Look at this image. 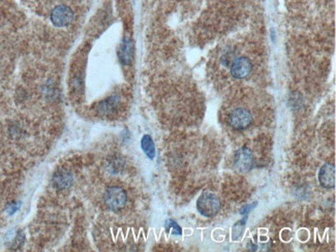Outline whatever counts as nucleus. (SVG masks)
Returning a JSON list of instances; mask_svg holds the SVG:
<instances>
[{"instance_id":"obj_12","label":"nucleus","mask_w":336,"mask_h":252,"mask_svg":"<svg viewBox=\"0 0 336 252\" xmlns=\"http://www.w3.org/2000/svg\"><path fill=\"white\" fill-rule=\"evenodd\" d=\"M165 228H166V230L168 232H172L173 235H176V236H181L182 235L181 228L178 226V223H176L172 219H169V220L166 222Z\"/></svg>"},{"instance_id":"obj_11","label":"nucleus","mask_w":336,"mask_h":252,"mask_svg":"<svg viewBox=\"0 0 336 252\" xmlns=\"http://www.w3.org/2000/svg\"><path fill=\"white\" fill-rule=\"evenodd\" d=\"M141 147L143 152L149 160H154L155 157V145L152 137L149 135H145L141 139Z\"/></svg>"},{"instance_id":"obj_14","label":"nucleus","mask_w":336,"mask_h":252,"mask_svg":"<svg viewBox=\"0 0 336 252\" xmlns=\"http://www.w3.org/2000/svg\"><path fill=\"white\" fill-rule=\"evenodd\" d=\"M122 164L123 163H122V161H121V160H112L110 163L112 173H118L121 170V167H122Z\"/></svg>"},{"instance_id":"obj_8","label":"nucleus","mask_w":336,"mask_h":252,"mask_svg":"<svg viewBox=\"0 0 336 252\" xmlns=\"http://www.w3.org/2000/svg\"><path fill=\"white\" fill-rule=\"evenodd\" d=\"M72 175L68 170L61 169L53 176V185L58 190H67L72 185Z\"/></svg>"},{"instance_id":"obj_9","label":"nucleus","mask_w":336,"mask_h":252,"mask_svg":"<svg viewBox=\"0 0 336 252\" xmlns=\"http://www.w3.org/2000/svg\"><path fill=\"white\" fill-rule=\"evenodd\" d=\"M118 56L122 64L129 65L130 63H132L133 57H134V45H133V42L129 39L123 40L122 44H121L120 46Z\"/></svg>"},{"instance_id":"obj_6","label":"nucleus","mask_w":336,"mask_h":252,"mask_svg":"<svg viewBox=\"0 0 336 252\" xmlns=\"http://www.w3.org/2000/svg\"><path fill=\"white\" fill-rule=\"evenodd\" d=\"M251 70H253V64L251 61L246 57H239L231 67V73L232 76L236 79H245L248 77Z\"/></svg>"},{"instance_id":"obj_1","label":"nucleus","mask_w":336,"mask_h":252,"mask_svg":"<svg viewBox=\"0 0 336 252\" xmlns=\"http://www.w3.org/2000/svg\"><path fill=\"white\" fill-rule=\"evenodd\" d=\"M221 203L217 195L211 192H204L197 201V209L201 215L213 217L220 211Z\"/></svg>"},{"instance_id":"obj_3","label":"nucleus","mask_w":336,"mask_h":252,"mask_svg":"<svg viewBox=\"0 0 336 252\" xmlns=\"http://www.w3.org/2000/svg\"><path fill=\"white\" fill-rule=\"evenodd\" d=\"M228 122L233 129L244 130L253 123V116L245 109H236L232 111Z\"/></svg>"},{"instance_id":"obj_16","label":"nucleus","mask_w":336,"mask_h":252,"mask_svg":"<svg viewBox=\"0 0 336 252\" xmlns=\"http://www.w3.org/2000/svg\"><path fill=\"white\" fill-rule=\"evenodd\" d=\"M9 210H8V212H9V214H14L18 209H19V207H18V205H16V204H14V205H12V206L11 207H9L8 208Z\"/></svg>"},{"instance_id":"obj_5","label":"nucleus","mask_w":336,"mask_h":252,"mask_svg":"<svg viewBox=\"0 0 336 252\" xmlns=\"http://www.w3.org/2000/svg\"><path fill=\"white\" fill-rule=\"evenodd\" d=\"M51 20L52 23L57 27L69 26L73 20V13L69 6L59 5L52 11Z\"/></svg>"},{"instance_id":"obj_2","label":"nucleus","mask_w":336,"mask_h":252,"mask_svg":"<svg viewBox=\"0 0 336 252\" xmlns=\"http://www.w3.org/2000/svg\"><path fill=\"white\" fill-rule=\"evenodd\" d=\"M104 202L108 209L112 211H119L123 209L127 202V195L124 189L118 186L109 187L104 194Z\"/></svg>"},{"instance_id":"obj_15","label":"nucleus","mask_w":336,"mask_h":252,"mask_svg":"<svg viewBox=\"0 0 336 252\" xmlns=\"http://www.w3.org/2000/svg\"><path fill=\"white\" fill-rule=\"evenodd\" d=\"M257 205H258L257 203H254V204L249 205V206H245V207H243V208H242V209L240 210V213H241L243 216H248L249 212H250L251 210H254V209L256 208Z\"/></svg>"},{"instance_id":"obj_4","label":"nucleus","mask_w":336,"mask_h":252,"mask_svg":"<svg viewBox=\"0 0 336 252\" xmlns=\"http://www.w3.org/2000/svg\"><path fill=\"white\" fill-rule=\"evenodd\" d=\"M234 165L240 173H247L254 166V154L250 149L243 147L236 151L234 156Z\"/></svg>"},{"instance_id":"obj_7","label":"nucleus","mask_w":336,"mask_h":252,"mask_svg":"<svg viewBox=\"0 0 336 252\" xmlns=\"http://www.w3.org/2000/svg\"><path fill=\"white\" fill-rule=\"evenodd\" d=\"M319 182L324 188L331 189L335 187V166L332 163H326L319 172Z\"/></svg>"},{"instance_id":"obj_10","label":"nucleus","mask_w":336,"mask_h":252,"mask_svg":"<svg viewBox=\"0 0 336 252\" xmlns=\"http://www.w3.org/2000/svg\"><path fill=\"white\" fill-rule=\"evenodd\" d=\"M120 105V97L119 96H111L104 101L99 102L97 106V112L100 115H110L116 112Z\"/></svg>"},{"instance_id":"obj_13","label":"nucleus","mask_w":336,"mask_h":252,"mask_svg":"<svg viewBox=\"0 0 336 252\" xmlns=\"http://www.w3.org/2000/svg\"><path fill=\"white\" fill-rule=\"evenodd\" d=\"M246 221H247V216H244L243 219H242V220L239 221V222H237L236 225L234 226V228H233V232H232L233 239L237 240V239L242 235V230L244 229V227H245Z\"/></svg>"}]
</instances>
